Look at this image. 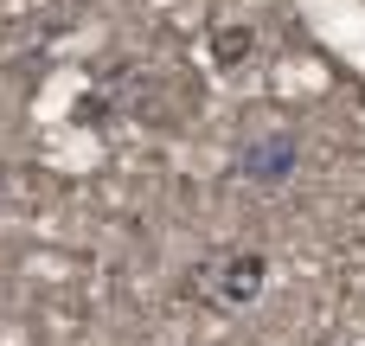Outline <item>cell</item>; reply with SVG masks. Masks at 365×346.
I'll return each mask as SVG.
<instances>
[{
	"mask_svg": "<svg viewBox=\"0 0 365 346\" xmlns=\"http://www.w3.org/2000/svg\"><path fill=\"white\" fill-rule=\"evenodd\" d=\"M295 167H302V135L295 128H263L237 148V180H250V186H282Z\"/></svg>",
	"mask_w": 365,
	"mask_h": 346,
	"instance_id": "1",
	"label": "cell"
},
{
	"mask_svg": "<svg viewBox=\"0 0 365 346\" xmlns=\"http://www.w3.org/2000/svg\"><path fill=\"white\" fill-rule=\"evenodd\" d=\"M263 276H269V263H263L257 250H237V257L225 263V276H218V302H257Z\"/></svg>",
	"mask_w": 365,
	"mask_h": 346,
	"instance_id": "2",
	"label": "cell"
},
{
	"mask_svg": "<svg viewBox=\"0 0 365 346\" xmlns=\"http://www.w3.org/2000/svg\"><path fill=\"white\" fill-rule=\"evenodd\" d=\"M212 51H218L225 64H237V58L250 51V26H231V32H218V39H212Z\"/></svg>",
	"mask_w": 365,
	"mask_h": 346,
	"instance_id": "3",
	"label": "cell"
}]
</instances>
